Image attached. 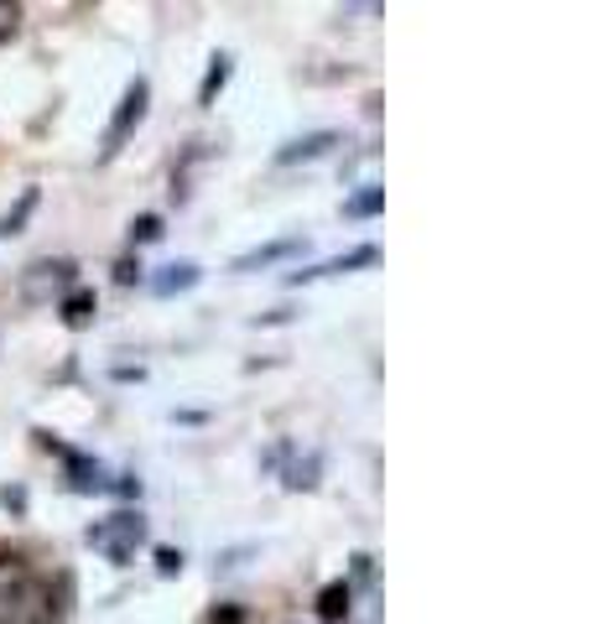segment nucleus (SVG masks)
I'll use <instances>...</instances> for the list:
<instances>
[{"label": "nucleus", "mask_w": 593, "mask_h": 624, "mask_svg": "<svg viewBox=\"0 0 593 624\" xmlns=\"http://www.w3.org/2000/svg\"><path fill=\"white\" fill-rule=\"evenodd\" d=\"M141 542H146V521H141L136 510H120V515H110V521L89 526V546H94V551H104L115 567L131 562Z\"/></svg>", "instance_id": "nucleus-1"}, {"label": "nucleus", "mask_w": 593, "mask_h": 624, "mask_svg": "<svg viewBox=\"0 0 593 624\" xmlns=\"http://www.w3.org/2000/svg\"><path fill=\"white\" fill-rule=\"evenodd\" d=\"M146 104H152V83H146V78H131V89L120 94L115 115H110V125H104V146H99V161L120 156V146L131 141V131H136L141 120H146Z\"/></svg>", "instance_id": "nucleus-2"}, {"label": "nucleus", "mask_w": 593, "mask_h": 624, "mask_svg": "<svg viewBox=\"0 0 593 624\" xmlns=\"http://www.w3.org/2000/svg\"><path fill=\"white\" fill-rule=\"evenodd\" d=\"M47 292H74V260H37L32 266V276H26V297L32 302H42Z\"/></svg>", "instance_id": "nucleus-3"}, {"label": "nucleus", "mask_w": 593, "mask_h": 624, "mask_svg": "<svg viewBox=\"0 0 593 624\" xmlns=\"http://www.w3.org/2000/svg\"><path fill=\"white\" fill-rule=\"evenodd\" d=\"M380 250L376 245H355L349 255H334L323 266H307V271H287V287H302V281H317V276H338V271H359V266H376Z\"/></svg>", "instance_id": "nucleus-4"}, {"label": "nucleus", "mask_w": 593, "mask_h": 624, "mask_svg": "<svg viewBox=\"0 0 593 624\" xmlns=\"http://www.w3.org/2000/svg\"><path fill=\"white\" fill-rule=\"evenodd\" d=\"M307 239L302 234H287V239H271V245H256V250L235 255V266L230 271H260V266H277V260H292L296 250H302Z\"/></svg>", "instance_id": "nucleus-5"}, {"label": "nucleus", "mask_w": 593, "mask_h": 624, "mask_svg": "<svg viewBox=\"0 0 593 624\" xmlns=\"http://www.w3.org/2000/svg\"><path fill=\"white\" fill-rule=\"evenodd\" d=\"M334 146H338V131H307V136L277 146V161L281 167H292V161H313V156H328Z\"/></svg>", "instance_id": "nucleus-6"}, {"label": "nucleus", "mask_w": 593, "mask_h": 624, "mask_svg": "<svg viewBox=\"0 0 593 624\" xmlns=\"http://www.w3.org/2000/svg\"><path fill=\"white\" fill-rule=\"evenodd\" d=\"M26 583H32V567H26V557H21L16 546L0 542V604H5V599H16Z\"/></svg>", "instance_id": "nucleus-7"}, {"label": "nucleus", "mask_w": 593, "mask_h": 624, "mask_svg": "<svg viewBox=\"0 0 593 624\" xmlns=\"http://www.w3.org/2000/svg\"><path fill=\"white\" fill-rule=\"evenodd\" d=\"M198 276H203V271H198L193 260H172V266H161V276H157V281H152V292H157V297L193 292V287H198Z\"/></svg>", "instance_id": "nucleus-8"}, {"label": "nucleus", "mask_w": 593, "mask_h": 624, "mask_svg": "<svg viewBox=\"0 0 593 624\" xmlns=\"http://www.w3.org/2000/svg\"><path fill=\"white\" fill-rule=\"evenodd\" d=\"M58 312H63V323H68V328H89V323H94V312H99V302H94L89 287H74V292L58 302Z\"/></svg>", "instance_id": "nucleus-9"}, {"label": "nucleus", "mask_w": 593, "mask_h": 624, "mask_svg": "<svg viewBox=\"0 0 593 624\" xmlns=\"http://www.w3.org/2000/svg\"><path fill=\"white\" fill-rule=\"evenodd\" d=\"M349 599H355V588L349 583H328L317 593V620L323 624H344L349 620Z\"/></svg>", "instance_id": "nucleus-10"}, {"label": "nucleus", "mask_w": 593, "mask_h": 624, "mask_svg": "<svg viewBox=\"0 0 593 624\" xmlns=\"http://www.w3.org/2000/svg\"><path fill=\"white\" fill-rule=\"evenodd\" d=\"M230 74H235V58H230V53H219V58L209 63V74H203V83H198V104H203V110H209V104L219 99V89L230 83Z\"/></svg>", "instance_id": "nucleus-11"}, {"label": "nucleus", "mask_w": 593, "mask_h": 624, "mask_svg": "<svg viewBox=\"0 0 593 624\" xmlns=\"http://www.w3.org/2000/svg\"><path fill=\"white\" fill-rule=\"evenodd\" d=\"M68 484L83 489V494H89V489H110L104 484V468H99L94 458H79V453H68Z\"/></svg>", "instance_id": "nucleus-12"}, {"label": "nucleus", "mask_w": 593, "mask_h": 624, "mask_svg": "<svg viewBox=\"0 0 593 624\" xmlns=\"http://www.w3.org/2000/svg\"><path fill=\"white\" fill-rule=\"evenodd\" d=\"M385 209V188H359L349 203H344V219H376Z\"/></svg>", "instance_id": "nucleus-13"}, {"label": "nucleus", "mask_w": 593, "mask_h": 624, "mask_svg": "<svg viewBox=\"0 0 593 624\" xmlns=\"http://www.w3.org/2000/svg\"><path fill=\"white\" fill-rule=\"evenodd\" d=\"M37 188H26V193H21V203L16 209H11V214L0 219V239H5V234H21V224H26V219H32V209H37Z\"/></svg>", "instance_id": "nucleus-14"}, {"label": "nucleus", "mask_w": 593, "mask_h": 624, "mask_svg": "<svg viewBox=\"0 0 593 624\" xmlns=\"http://www.w3.org/2000/svg\"><path fill=\"white\" fill-rule=\"evenodd\" d=\"M313 484H317V453H307V458H296L287 468V489H313Z\"/></svg>", "instance_id": "nucleus-15"}, {"label": "nucleus", "mask_w": 593, "mask_h": 624, "mask_svg": "<svg viewBox=\"0 0 593 624\" xmlns=\"http://www.w3.org/2000/svg\"><path fill=\"white\" fill-rule=\"evenodd\" d=\"M152 239H161V214L131 219V245H152Z\"/></svg>", "instance_id": "nucleus-16"}, {"label": "nucleus", "mask_w": 593, "mask_h": 624, "mask_svg": "<svg viewBox=\"0 0 593 624\" xmlns=\"http://www.w3.org/2000/svg\"><path fill=\"white\" fill-rule=\"evenodd\" d=\"M157 572H161V578H178V572H182V551H172V546H157Z\"/></svg>", "instance_id": "nucleus-17"}, {"label": "nucleus", "mask_w": 593, "mask_h": 624, "mask_svg": "<svg viewBox=\"0 0 593 624\" xmlns=\"http://www.w3.org/2000/svg\"><path fill=\"white\" fill-rule=\"evenodd\" d=\"M115 281H120V287H131V281H141V260H136V255H125V260L115 266Z\"/></svg>", "instance_id": "nucleus-18"}, {"label": "nucleus", "mask_w": 593, "mask_h": 624, "mask_svg": "<svg viewBox=\"0 0 593 624\" xmlns=\"http://www.w3.org/2000/svg\"><path fill=\"white\" fill-rule=\"evenodd\" d=\"M16 21H21V11H16V5H5V0H0V42L11 37V32H16Z\"/></svg>", "instance_id": "nucleus-19"}, {"label": "nucleus", "mask_w": 593, "mask_h": 624, "mask_svg": "<svg viewBox=\"0 0 593 624\" xmlns=\"http://www.w3.org/2000/svg\"><path fill=\"white\" fill-rule=\"evenodd\" d=\"M0 505H5V510H21V505H26V494H21V489H0Z\"/></svg>", "instance_id": "nucleus-20"}]
</instances>
